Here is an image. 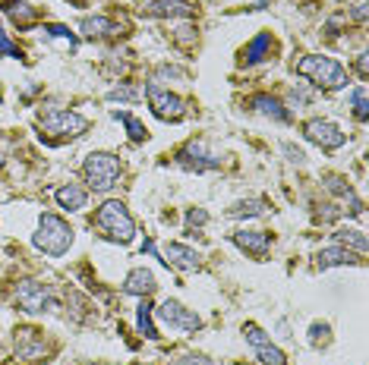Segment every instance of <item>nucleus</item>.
<instances>
[{
  "instance_id": "1",
  "label": "nucleus",
  "mask_w": 369,
  "mask_h": 365,
  "mask_svg": "<svg viewBox=\"0 0 369 365\" xmlns=\"http://www.w3.org/2000/svg\"><path fill=\"white\" fill-rule=\"evenodd\" d=\"M297 76H303L316 88H325V91L341 88L347 82V69L335 57H322V54H309L303 60H297Z\"/></svg>"
},
{
  "instance_id": "2",
  "label": "nucleus",
  "mask_w": 369,
  "mask_h": 365,
  "mask_svg": "<svg viewBox=\"0 0 369 365\" xmlns=\"http://www.w3.org/2000/svg\"><path fill=\"white\" fill-rule=\"evenodd\" d=\"M95 227H98L101 233H105L111 243H133V237H136V220L129 218V211H127V205L117 199H111V201H105V205L95 211Z\"/></svg>"
},
{
  "instance_id": "3",
  "label": "nucleus",
  "mask_w": 369,
  "mask_h": 365,
  "mask_svg": "<svg viewBox=\"0 0 369 365\" xmlns=\"http://www.w3.org/2000/svg\"><path fill=\"white\" fill-rule=\"evenodd\" d=\"M32 243H35L38 252L57 258V255H63V252L73 246V227H70L63 218H57V214H41Z\"/></svg>"
},
{
  "instance_id": "4",
  "label": "nucleus",
  "mask_w": 369,
  "mask_h": 365,
  "mask_svg": "<svg viewBox=\"0 0 369 365\" xmlns=\"http://www.w3.org/2000/svg\"><path fill=\"white\" fill-rule=\"evenodd\" d=\"M82 180L95 192H108L120 180V158L111 152H92L86 158V164H82Z\"/></svg>"
},
{
  "instance_id": "5",
  "label": "nucleus",
  "mask_w": 369,
  "mask_h": 365,
  "mask_svg": "<svg viewBox=\"0 0 369 365\" xmlns=\"http://www.w3.org/2000/svg\"><path fill=\"white\" fill-rule=\"evenodd\" d=\"M38 120H41L44 133L57 135V139H79V135L89 129V120H86V117L76 114V110H63V107L44 110Z\"/></svg>"
},
{
  "instance_id": "6",
  "label": "nucleus",
  "mask_w": 369,
  "mask_h": 365,
  "mask_svg": "<svg viewBox=\"0 0 369 365\" xmlns=\"http://www.w3.org/2000/svg\"><path fill=\"white\" fill-rule=\"evenodd\" d=\"M16 305L22 312H29V315H38V312L54 305V296H51V290L44 284H38V280H19L16 284Z\"/></svg>"
},
{
  "instance_id": "7",
  "label": "nucleus",
  "mask_w": 369,
  "mask_h": 365,
  "mask_svg": "<svg viewBox=\"0 0 369 365\" xmlns=\"http://www.w3.org/2000/svg\"><path fill=\"white\" fill-rule=\"evenodd\" d=\"M177 167L205 173V171H218V167H221V158H218V154H212L205 142H190V145H183L177 152Z\"/></svg>"
},
{
  "instance_id": "8",
  "label": "nucleus",
  "mask_w": 369,
  "mask_h": 365,
  "mask_svg": "<svg viewBox=\"0 0 369 365\" xmlns=\"http://www.w3.org/2000/svg\"><path fill=\"white\" fill-rule=\"evenodd\" d=\"M158 318L174 331H183V334H196L202 328V318L196 312H190L186 305H180L177 299H167V303L158 305Z\"/></svg>"
},
{
  "instance_id": "9",
  "label": "nucleus",
  "mask_w": 369,
  "mask_h": 365,
  "mask_svg": "<svg viewBox=\"0 0 369 365\" xmlns=\"http://www.w3.org/2000/svg\"><path fill=\"white\" fill-rule=\"evenodd\" d=\"M303 133H306V139L313 142V145H319L322 152H338L341 145H347V135L341 133L335 123H328V120H309L306 126H303Z\"/></svg>"
},
{
  "instance_id": "10",
  "label": "nucleus",
  "mask_w": 369,
  "mask_h": 365,
  "mask_svg": "<svg viewBox=\"0 0 369 365\" xmlns=\"http://www.w3.org/2000/svg\"><path fill=\"white\" fill-rule=\"evenodd\" d=\"M145 98H148V104H152V114L158 117V120H180V117H183V101H180L177 95H171L167 88L148 82V86H145Z\"/></svg>"
},
{
  "instance_id": "11",
  "label": "nucleus",
  "mask_w": 369,
  "mask_h": 365,
  "mask_svg": "<svg viewBox=\"0 0 369 365\" xmlns=\"http://www.w3.org/2000/svg\"><path fill=\"white\" fill-rule=\"evenodd\" d=\"M13 350H16L19 362H44V353H48L44 337L35 328H19L16 337H13Z\"/></svg>"
},
{
  "instance_id": "12",
  "label": "nucleus",
  "mask_w": 369,
  "mask_h": 365,
  "mask_svg": "<svg viewBox=\"0 0 369 365\" xmlns=\"http://www.w3.org/2000/svg\"><path fill=\"white\" fill-rule=\"evenodd\" d=\"M161 255H164L161 262L177 268V271H196L199 268V252L190 249V246H183V243H167Z\"/></svg>"
},
{
  "instance_id": "13",
  "label": "nucleus",
  "mask_w": 369,
  "mask_h": 365,
  "mask_svg": "<svg viewBox=\"0 0 369 365\" xmlns=\"http://www.w3.org/2000/svg\"><path fill=\"white\" fill-rule=\"evenodd\" d=\"M234 246H237V249H243L246 255L265 258V255H268L271 237H268L265 230H237V233H234Z\"/></svg>"
},
{
  "instance_id": "14",
  "label": "nucleus",
  "mask_w": 369,
  "mask_h": 365,
  "mask_svg": "<svg viewBox=\"0 0 369 365\" xmlns=\"http://www.w3.org/2000/svg\"><path fill=\"white\" fill-rule=\"evenodd\" d=\"M142 10L148 16H161V19H186L196 13V6H190L186 0H145Z\"/></svg>"
},
{
  "instance_id": "15",
  "label": "nucleus",
  "mask_w": 369,
  "mask_h": 365,
  "mask_svg": "<svg viewBox=\"0 0 369 365\" xmlns=\"http://www.w3.org/2000/svg\"><path fill=\"white\" fill-rule=\"evenodd\" d=\"M82 35L86 38H114V35H123V25H117L114 19L108 16H86L79 22Z\"/></svg>"
},
{
  "instance_id": "16",
  "label": "nucleus",
  "mask_w": 369,
  "mask_h": 365,
  "mask_svg": "<svg viewBox=\"0 0 369 365\" xmlns=\"http://www.w3.org/2000/svg\"><path fill=\"white\" fill-rule=\"evenodd\" d=\"M155 274L148 268H136L127 274V280H123V293H129V296H152L155 293Z\"/></svg>"
},
{
  "instance_id": "17",
  "label": "nucleus",
  "mask_w": 369,
  "mask_h": 365,
  "mask_svg": "<svg viewBox=\"0 0 369 365\" xmlns=\"http://www.w3.org/2000/svg\"><path fill=\"white\" fill-rule=\"evenodd\" d=\"M54 201L63 211H82L89 205V192L82 186H76V182H67V186H60L54 192Z\"/></svg>"
},
{
  "instance_id": "18",
  "label": "nucleus",
  "mask_w": 369,
  "mask_h": 365,
  "mask_svg": "<svg viewBox=\"0 0 369 365\" xmlns=\"http://www.w3.org/2000/svg\"><path fill=\"white\" fill-rule=\"evenodd\" d=\"M271 51H275V38H271L268 32H262V35H256L240 51V60L243 63H262V60H268L271 57Z\"/></svg>"
},
{
  "instance_id": "19",
  "label": "nucleus",
  "mask_w": 369,
  "mask_h": 365,
  "mask_svg": "<svg viewBox=\"0 0 369 365\" xmlns=\"http://www.w3.org/2000/svg\"><path fill=\"white\" fill-rule=\"evenodd\" d=\"M250 107L256 110V114L271 117V120H278V123H287V120H290V114L284 110V104L278 101L275 95H252V98H250Z\"/></svg>"
},
{
  "instance_id": "20",
  "label": "nucleus",
  "mask_w": 369,
  "mask_h": 365,
  "mask_svg": "<svg viewBox=\"0 0 369 365\" xmlns=\"http://www.w3.org/2000/svg\"><path fill=\"white\" fill-rule=\"evenodd\" d=\"M354 262H360V258H354L351 249L338 246V249L319 252V258H316V268H319V271H328V268H335V265H354Z\"/></svg>"
},
{
  "instance_id": "21",
  "label": "nucleus",
  "mask_w": 369,
  "mask_h": 365,
  "mask_svg": "<svg viewBox=\"0 0 369 365\" xmlns=\"http://www.w3.org/2000/svg\"><path fill=\"white\" fill-rule=\"evenodd\" d=\"M335 243L344 246V249H354L357 255H363V252H366V237L360 230H347V227H344V230L335 233Z\"/></svg>"
},
{
  "instance_id": "22",
  "label": "nucleus",
  "mask_w": 369,
  "mask_h": 365,
  "mask_svg": "<svg viewBox=\"0 0 369 365\" xmlns=\"http://www.w3.org/2000/svg\"><path fill=\"white\" fill-rule=\"evenodd\" d=\"M136 324H139V334L142 337H148V340H158V328H155V321H152V305H148V303L139 305V312H136Z\"/></svg>"
},
{
  "instance_id": "23",
  "label": "nucleus",
  "mask_w": 369,
  "mask_h": 365,
  "mask_svg": "<svg viewBox=\"0 0 369 365\" xmlns=\"http://www.w3.org/2000/svg\"><path fill=\"white\" fill-rule=\"evenodd\" d=\"M265 214V201L262 199H250V201H237L228 211V218H259Z\"/></svg>"
},
{
  "instance_id": "24",
  "label": "nucleus",
  "mask_w": 369,
  "mask_h": 365,
  "mask_svg": "<svg viewBox=\"0 0 369 365\" xmlns=\"http://www.w3.org/2000/svg\"><path fill=\"white\" fill-rule=\"evenodd\" d=\"M6 13H10L13 22H19V25H32V22H35V16H38V13L32 10L25 0H13V4L6 6Z\"/></svg>"
},
{
  "instance_id": "25",
  "label": "nucleus",
  "mask_w": 369,
  "mask_h": 365,
  "mask_svg": "<svg viewBox=\"0 0 369 365\" xmlns=\"http://www.w3.org/2000/svg\"><path fill=\"white\" fill-rule=\"evenodd\" d=\"M114 117H117L120 123H127V129H129V139H133V142H142V139H148L145 126H142V123L136 120L133 114H127V110H114Z\"/></svg>"
},
{
  "instance_id": "26",
  "label": "nucleus",
  "mask_w": 369,
  "mask_h": 365,
  "mask_svg": "<svg viewBox=\"0 0 369 365\" xmlns=\"http://www.w3.org/2000/svg\"><path fill=\"white\" fill-rule=\"evenodd\" d=\"M256 356L262 359V365H287V356H284L278 347H271V340L262 343V347H256Z\"/></svg>"
},
{
  "instance_id": "27",
  "label": "nucleus",
  "mask_w": 369,
  "mask_h": 365,
  "mask_svg": "<svg viewBox=\"0 0 369 365\" xmlns=\"http://www.w3.org/2000/svg\"><path fill=\"white\" fill-rule=\"evenodd\" d=\"M44 32H48V38H54V41H63L70 51L76 48V38L70 35V29H63V25H48V29H44Z\"/></svg>"
},
{
  "instance_id": "28",
  "label": "nucleus",
  "mask_w": 369,
  "mask_h": 365,
  "mask_svg": "<svg viewBox=\"0 0 369 365\" xmlns=\"http://www.w3.org/2000/svg\"><path fill=\"white\" fill-rule=\"evenodd\" d=\"M328 334H332V328H328V324H319V321H316L313 328H309V343H313V347H322V343L332 340Z\"/></svg>"
},
{
  "instance_id": "29",
  "label": "nucleus",
  "mask_w": 369,
  "mask_h": 365,
  "mask_svg": "<svg viewBox=\"0 0 369 365\" xmlns=\"http://www.w3.org/2000/svg\"><path fill=\"white\" fill-rule=\"evenodd\" d=\"M108 98H111V101H139V88H133V86H117Z\"/></svg>"
},
{
  "instance_id": "30",
  "label": "nucleus",
  "mask_w": 369,
  "mask_h": 365,
  "mask_svg": "<svg viewBox=\"0 0 369 365\" xmlns=\"http://www.w3.org/2000/svg\"><path fill=\"white\" fill-rule=\"evenodd\" d=\"M354 114H357V120H366L369 110H366V91L363 88H354Z\"/></svg>"
},
{
  "instance_id": "31",
  "label": "nucleus",
  "mask_w": 369,
  "mask_h": 365,
  "mask_svg": "<svg viewBox=\"0 0 369 365\" xmlns=\"http://www.w3.org/2000/svg\"><path fill=\"white\" fill-rule=\"evenodd\" d=\"M205 220H209V214H205L202 208H190V211H186V227H190V230L193 227H202Z\"/></svg>"
},
{
  "instance_id": "32",
  "label": "nucleus",
  "mask_w": 369,
  "mask_h": 365,
  "mask_svg": "<svg viewBox=\"0 0 369 365\" xmlns=\"http://www.w3.org/2000/svg\"><path fill=\"white\" fill-rule=\"evenodd\" d=\"M0 57H19V48L10 41V35L4 29H0Z\"/></svg>"
},
{
  "instance_id": "33",
  "label": "nucleus",
  "mask_w": 369,
  "mask_h": 365,
  "mask_svg": "<svg viewBox=\"0 0 369 365\" xmlns=\"http://www.w3.org/2000/svg\"><path fill=\"white\" fill-rule=\"evenodd\" d=\"M177 365H215L209 359V356H202V353H186V356H180Z\"/></svg>"
},
{
  "instance_id": "34",
  "label": "nucleus",
  "mask_w": 369,
  "mask_h": 365,
  "mask_svg": "<svg viewBox=\"0 0 369 365\" xmlns=\"http://www.w3.org/2000/svg\"><path fill=\"white\" fill-rule=\"evenodd\" d=\"M284 154H287V161H294V164H303V152H300V148H294V145H290V142H284Z\"/></svg>"
},
{
  "instance_id": "35",
  "label": "nucleus",
  "mask_w": 369,
  "mask_h": 365,
  "mask_svg": "<svg viewBox=\"0 0 369 365\" xmlns=\"http://www.w3.org/2000/svg\"><path fill=\"white\" fill-rule=\"evenodd\" d=\"M354 16H357L360 22H363V19H366V4H363V0H360V4H357V10H354Z\"/></svg>"
},
{
  "instance_id": "36",
  "label": "nucleus",
  "mask_w": 369,
  "mask_h": 365,
  "mask_svg": "<svg viewBox=\"0 0 369 365\" xmlns=\"http://www.w3.org/2000/svg\"><path fill=\"white\" fill-rule=\"evenodd\" d=\"M357 69H360V76L366 79V54H360V60H357Z\"/></svg>"
},
{
  "instance_id": "37",
  "label": "nucleus",
  "mask_w": 369,
  "mask_h": 365,
  "mask_svg": "<svg viewBox=\"0 0 369 365\" xmlns=\"http://www.w3.org/2000/svg\"><path fill=\"white\" fill-rule=\"evenodd\" d=\"M0 164H4V158H0Z\"/></svg>"
}]
</instances>
